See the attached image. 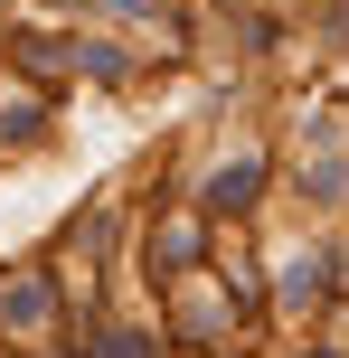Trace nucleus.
<instances>
[{
    "mask_svg": "<svg viewBox=\"0 0 349 358\" xmlns=\"http://www.w3.org/2000/svg\"><path fill=\"white\" fill-rule=\"evenodd\" d=\"M48 321H57V292H38L29 273H19L10 283V330H48Z\"/></svg>",
    "mask_w": 349,
    "mask_h": 358,
    "instance_id": "1",
    "label": "nucleus"
}]
</instances>
